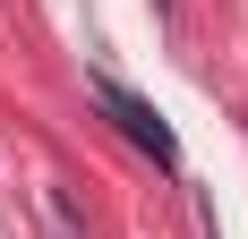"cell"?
<instances>
[{
	"label": "cell",
	"instance_id": "6da1fadb",
	"mask_svg": "<svg viewBox=\"0 0 248 239\" xmlns=\"http://www.w3.org/2000/svg\"><path fill=\"white\" fill-rule=\"evenodd\" d=\"M94 103H103L111 120H120V137H128V145H146L154 163H180V145H171V128H163V120H154V111H146L137 94H128V86H111V77H94Z\"/></svg>",
	"mask_w": 248,
	"mask_h": 239
}]
</instances>
